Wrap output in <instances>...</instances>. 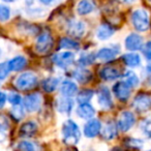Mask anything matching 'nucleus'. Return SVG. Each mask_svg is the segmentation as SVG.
<instances>
[{
  "label": "nucleus",
  "instance_id": "f257e3e1",
  "mask_svg": "<svg viewBox=\"0 0 151 151\" xmlns=\"http://www.w3.org/2000/svg\"><path fill=\"white\" fill-rule=\"evenodd\" d=\"M62 136L65 144H77L81 138V132L78 124L73 120L65 121L62 127Z\"/></svg>",
  "mask_w": 151,
  "mask_h": 151
},
{
  "label": "nucleus",
  "instance_id": "f03ea898",
  "mask_svg": "<svg viewBox=\"0 0 151 151\" xmlns=\"http://www.w3.org/2000/svg\"><path fill=\"white\" fill-rule=\"evenodd\" d=\"M37 84V77L33 73H24L15 81V86L21 91H27L34 88Z\"/></svg>",
  "mask_w": 151,
  "mask_h": 151
},
{
  "label": "nucleus",
  "instance_id": "7ed1b4c3",
  "mask_svg": "<svg viewBox=\"0 0 151 151\" xmlns=\"http://www.w3.org/2000/svg\"><path fill=\"white\" fill-rule=\"evenodd\" d=\"M132 23L134 29L144 32L149 28V16L144 9H137L132 14Z\"/></svg>",
  "mask_w": 151,
  "mask_h": 151
},
{
  "label": "nucleus",
  "instance_id": "20e7f679",
  "mask_svg": "<svg viewBox=\"0 0 151 151\" xmlns=\"http://www.w3.org/2000/svg\"><path fill=\"white\" fill-rule=\"evenodd\" d=\"M53 45H54V40H53L51 33L48 31H44L37 37L35 50L38 54H47L53 48Z\"/></svg>",
  "mask_w": 151,
  "mask_h": 151
},
{
  "label": "nucleus",
  "instance_id": "39448f33",
  "mask_svg": "<svg viewBox=\"0 0 151 151\" xmlns=\"http://www.w3.org/2000/svg\"><path fill=\"white\" fill-rule=\"evenodd\" d=\"M53 61L58 67L62 69H65L69 67L73 62H75V55L71 52H63L58 53V54L54 55L53 57Z\"/></svg>",
  "mask_w": 151,
  "mask_h": 151
},
{
  "label": "nucleus",
  "instance_id": "423d86ee",
  "mask_svg": "<svg viewBox=\"0 0 151 151\" xmlns=\"http://www.w3.org/2000/svg\"><path fill=\"white\" fill-rule=\"evenodd\" d=\"M24 109L28 112H35L38 111L42 106V96L38 93H32L28 94L23 99Z\"/></svg>",
  "mask_w": 151,
  "mask_h": 151
},
{
  "label": "nucleus",
  "instance_id": "0eeeda50",
  "mask_svg": "<svg viewBox=\"0 0 151 151\" xmlns=\"http://www.w3.org/2000/svg\"><path fill=\"white\" fill-rule=\"evenodd\" d=\"M134 122H136V118H134V113L129 111H124L119 116L117 125L121 132H127L134 126Z\"/></svg>",
  "mask_w": 151,
  "mask_h": 151
},
{
  "label": "nucleus",
  "instance_id": "6e6552de",
  "mask_svg": "<svg viewBox=\"0 0 151 151\" xmlns=\"http://www.w3.org/2000/svg\"><path fill=\"white\" fill-rule=\"evenodd\" d=\"M130 88L132 87L125 82V81H120L116 83L113 87V91L115 96L119 99L120 101H125L130 96Z\"/></svg>",
  "mask_w": 151,
  "mask_h": 151
},
{
  "label": "nucleus",
  "instance_id": "1a4fd4ad",
  "mask_svg": "<svg viewBox=\"0 0 151 151\" xmlns=\"http://www.w3.org/2000/svg\"><path fill=\"white\" fill-rule=\"evenodd\" d=\"M132 107L138 112H146L151 108V97L148 94L140 93L134 99Z\"/></svg>",
  "mask_w": 151,
  "mask_h": 151
},
{
  "label": "nucleus",
  "instance_id": "9d476101",
  "mask_svg": "<svg viewBox=\"0 0 151 151\" xmlns=\"http://www.w3.org/2000/svg\"><path fill=\"white\" fill-rule=\"evenodd\" d=\"M101 129V123L99 120L91 118L84 126V134L87 138H94L99 134Z\"/></svg>",
  "mask_w": 151,
  "mask_h": 151
},
{
  "label": "nucleus",
  "instance_id": "9b49d317",
  "mask_svg": "<svg viewBox=\"0 0 151 151\" xmlns=\"http://www.w3.org/2000/svg\"><path fill=\"white\" fill-rule=\"evenodd\" d=\"M99 104L103 109L109 110L113 107V101H112L111 93L108 87L104 86L99 90Z\"/></svg>",
  "mask_w": 151,
  "mask_h": 151
},
{
  "label": "nucleus",
  "instance_id": "f8f14e48",
  "mask_svg": "<svg viewBox=\"0 0 151 151\" xmlns=\"http://www.w3.org/2000/svg\"><path fill=\"white\" fill-rule=\"evenodd\" d=\"M86 30V25L81 21H71L67 25V33L73 37H82Z\"/></svg>",
  "mask_w": 151,
  "mask_h": 151
},
{
  "label": "nucleus",
  "instance_id": "ddd939ff",
  "mask_svg": "<svg viewBox=\"0 0 151 151\" xmlns=\"http://www.w3.org/2000/svg\"><path fill=\"white\" fill-rule=\"evenodd\" d=\"M125 48L128 51H139L143 47V37L139 34L132 33L125 38Z\"/></svg>",
  "mask_w": 151,
  "mask_h": 151
},
{
  "label": "nucleus",
  "instance_id": "4468645a",
  "mask_svg": "<svg viewBox=\"0 0 151 151\" xmlns=\"http://www.w3.org/2000/svg\"><path fill=\"white\" fill-rule=\"evenodd\" d=\"M77 115L80 118H82V119L89 120L91 118H93V116L95 115V110L88 103L80 104V106L77 108Z\"/></svg>",
  "mask_w": 151,
  "mask_h": 151
},
{
  "label": "nucleus",
  "instance_id": "2eb2a0df",
  "mask_svg": "<svg viewBox=\"0 0 151 151\" xmlns=\"http://www.w3.org/2000/svg\"><path fill=\"white\" fill-rule=\"evenodd\" d=\"M117 129H118V125L115 122H108L104 127H101V134L105 140L107 141H111L113 139L116 138L117 136Z\"/></svg>",
  "mask_w": 151,
  "mask_h": 151
},
{
  "label": "nucleus",
  "instance_id": "dca6fc26",
  "mask_svg": "<svg viewBox=\"0 0 151 151\" xmlns=\"http://www.w3.org/2000/svg\"><path fill=\"white\" fill-rule=\"evenodd\" d=\"M118 49L113 48V47H108V48H103L97 52L96 58L101 61H110L113 60L118 54Z\"/></svg>",
  "mask_w": 151,
  "mask_h": 151
},
{
  "label": "nucleus",
  "instance_id": "f3484780",
  "mask_svg": "<svg viewBox=\"0 0 151 151\" xmlns=\"http://www.w3.org/2000/svg\"><path fill=\"white\" fill-rule=\"evenodd\" d=\"M101 78L105 81H114L120 77V71L113 66H106L99 71Z\"/></svg>",
  "mask_w": 151,
  "mask_h": 151
},
{
  "label": "nucleus",
  "instance_id": "a211bd4d",
  "mask_svg": "<svg viewBox=\"0 0 151 151\" xmlns=\"http://www.w3.org/2000/svg\"><path fill=\"white\" fill-rule=\"evenodd\" d=\"M73 108V101L68 96L60 97L57 101V109L60 113L64 114H70L71 110Z\"/></svg>",
  "mask_w": 151,
  "mask_h": 151
},
{
  "label": "nucleus",
  "instance_id": "6ab92c4d",
  "mask_svg": "<svg viewBox=\"0 0 151 151\" xmlns=\"http://www.w3.org/2000/svg\"><path fill=\"white\" fill-rule=\"evenodd\" d=\"M94 9L95 2H93L92 0H81L78 3V6H77V12L81 16L88 15V14L92 13Z\"/></svg>",
  "mask_w": 151,
  "mask_h": 151
},
{
  "label": "nucleus",
  "instance_id": "aec40b11",
  "mask_svg": "<svg viewBox=\"0 0 151 151\" xmlns=\"http://www.w3.org/2000/svg\"><path fill=\"white\" fill-rule=\"evenodd\" d=\"M60 91L62 93V95L64 96H68L71 97L73 95H76V93L78 92V87L73 82L69 80H65L62 82L60 87Z\"/></svg>",
  "mask_w": 151,
  "mask_h": 151
},
{
  "label": "nucleus",
  "instance_id": "412c9836",
  "mask_svg": "<svg viewBox=\"0 0 151 151\" xmlns=\"http://www.w3.org/2000/svg\"><path fill=\"white\" fill-rule=\"evenodd\" d=\"M115 30L109 24H103L96 30V37L101 40H106L110 38L114 34Z\"/></svg>",
  "mask_w": 151,
  "mask_h": 151
},
{
  "label": "nucleus",
  "instance_id": "4be33fe9",
  "mask_svg": "<svg viewBox=\"0 0 151 151\" xmlns=\"http://www.w3.org/2000/svg\"><path fill=\"white\" fill-rule=\"evenodd\" d=\"M7 64H9V69H11V71H19L26 66L27 60H26V58L23 56H17V57H15V58L11 59V60L7 62Z\"/></svg>",
  "mask_w": 151,
  "mask_h": 151
},
{
  "label": "nucleus",
  "instance_id": "5701e85b",
  "mask_svg": "<svg viewBox=\"0 0 151 151\" xmlns=\"http://www.w3.org/2000/svg\"><path fill=\"white\" fill-rule=\"evenodd\" d=\"M73 78L78 82L85 84V83H88L92 79V73H91L90 70H88L86 68H78L76 69L75 73H73Z\"/></svg>",
  "mask_w": 151,
  "mask_h": 151
},
{
  "label": "nucleus",
  "instance_id": "b1692460",
  "mask_svg": "<svg viewBox=\"0 0 151 151\" xmlns=\"http://www.w3.org/2000/svg\"><path fill=\"white\" fill-rule=\"evenodd\" d=\"M37 132V124L33 121H28L24 123L20 128V134L22 137H32Z\"/></svg>",
  "mask_w": 151,
  "mask_h": 151
},
{
  "label": "nucleus",
  "instance_id": "393cba45",
  "mask_svg": "<svg viewBox=\"0 0 151 151\" xmlns=\"http://www.w3.org/2000/svg\"><path fill=\"white\" fill-rule=\"evenodd\" d=\"M122 61L129 67H136L140 65L141 57L137 53H126L122 56Z\"/></svg>",
  "mask_w": 151,
  "mask_h": 151
},
{
  "label": "nucleus",
  "instance_id": "a878e982",
  "mask_svg": "<svg viewBox=\"0 0 151 151\" xmlns=\"http://www.w3.org/2000/svg\"><path fill=\"white\" fill-rule=\"evenodd\" d=\"M59 80L58 78H54V77H50V78H47L46 80L42 82V87L46 92H53L54 90H56V88L59 85Z\"/></svg>",
  "mask_w": 151,
  "mask_h": 151
},
{
  "label": "nucleus",
  "instance_id": "bb28decb",
  "mask_svg": "<svg viewBox=\"0 0 151 151\" xmlns=\"http://www.w3.org/2000/svg\"><path fill=\"white\" fill-rule=\"evenodd\" d=\"M59 49H67V50H79L80 46L76 40L68 37H63L59 42Z\"/></svg>",
  "mask_w": 151,
  "mask_h": 151
},
{
  "label": "nucleus",
  "instance_id": "cd10ccee",
  "mask_svg": "<svg viewBox=\"0 0 151 151\" xmlns=\"http://www.w3.org/2000/svg\"><path fill=\"white\" fill-rule=\"evenodd\" d=\"M123 81H125V82L127 83L130 87H137L139 85V83H140L138 76H137L136 73L132 70L126 71L125 75H124V80Z\"/></svg>",
  "mask_w": 151,
  "mask_h": 151
},
{
  "label": "nucleus",
  "instance_id": "c85d7f7f",
  "mask_svg": "<svg viewBox=\"0 0 151 151\" xmlns=\"http://www.w3.org/2000/svg\"><path fill=\"white\" fill-rule=\"evenodd\" d=\"M93 91L90 89H85L82 90L78 95H77V101L79 104H84V103H89L90 99L93 97Z\"/></svg>",
  "mask_w": 151,
  "mask_h": 151
},
{
  "label": "nucleus",
  "instance_id": "c756f323",
  "mask_svg": "<svg viewBox=\"0 0 151 151\" xmlns=\"http://www.w3.org/2000/svg\"><path fill=\"white\" fill-rule=\"evenodd\" d=\"M94 59H95L94 54H92V53H89V54L85 53V54H83L82 56L79 58L78 62L81 66H87V65L92 64V63L94 62Z\"/></svg>",
  "mask_w": 151,
  "mask_h": 151
},
{
  "label": "nucleus",
  "instance_id": "7c9ffc66",
  "mask_svg": "<svg viewBox=\"0 0 151 151\" xmlns=\"http://www.w3.org/2000/svg\"><path fill=\"white\" fill-rule=\"evenodd\" d=\"M24 115H25V111H24V109L21 107V106L20 105L14 106L13 109H12V111H11V116L16 120V121H20V120L24 117Z\"/></svg>",
  "mask_w": 151,
  "mask_h": 151
},
{
  "label": "nucleus",
  "instance_id": "2f4dec72",
  "mask_svg": "<svg viewBox=\"0 0 151 151\" xmlns=\"http://www.w3.org/2000/svg\"><path fill=\"white\" fill-rule=\"evenodd\" d=\"M141 129L146 134V137L151 139V118L145 119L144 121L142 122V124H141Z\"/></svg>",
  "mask_w": 151,
  "mask_h": 151
},
{
  "label": "nucleus",
  "instance_id": "473e14b6",
  "mask_svg": "<svg viewBox=\"0 0 151 151\" xmlns=\"http://www.w3.org/2000/svg\"><path fill=\"white\" fill-rule=\"evenodd\" d=\"M9 17H11V9H9V7L5 6V5L0 6V21H7L9 19Z\"/></svg>",
  "mask_w": 151,
  "mask_h": 151
},
{
  "label": "nucleus",
  "instance_id": "72a5a7b5",
  "mask_svg": "<svg viewBox=\"0 0 151 151\" xmlns=\"http://www.w3.org/2000/svg\"><path fill=\"white\" fill-rule=\"evenodd\" d=\"M7 99H9V103L13 106L21 105V103H22V97L19 93H15V92L11 93V94L9 95V97H7Z\"/></svg>",
  "mask_w": 151,
  "mask_h": 151
},
{
  "label": "nucleus",
  "instance_id": "f704fd0d",
  "mask_svg": "<svg viewBox=\"0 0 151 151\" xmlns=\"http://www.w3.org/2000/svg\"><path fill=\"white\" fill-rule=\"evenodd\" d=\"M17 148L20 149V150H23V151H32V150L35 149V146H34L31 142L23 141V142H21L19 145H18Z\"/></svg>",
  "mask_w": 151,
  "mask_h": 151
},
{
  "label": "nucleus",
  "instance_id": "c9c22d12",
  "mask_svg": "<svg viewBox=\"0 0 151 151\" xmlns=\"http://www.w3.org/2000/svg\"><path fill=\"white\" fill-rule=\"evenodd\" d=\"M9 71H11V69H9L7 62L1 63L0 64V80H4L7 76H9Z\"/></svg>",
  "mask_w": 151,
  "mask_h": 151
},
{
  "label": "nucleus",
  "instance_id": "e433bc0d",
  "mask_svg": "<svg viewBox=\"0 0 151 151\" xmlns=\"http://www.w3.org/2000/svg\"><path fill=\"white\" fill-rule=\"evenodd\" d=\"M126 145L130 148H141L143 146V141L139 139H127L126 140Z\"/></svg>",
  "mask_w": 151,
  "mask_h": 151
},
{
  "label": "nucleus",
  "instance_id": "4c0bfd02",
  "mask_svg": "<svg viewBox=\"0 0 151 151\" xmlns=\"http://www.w3.org/2000/svg\"><path fill=\"white\" fill-rule=\"evenodd\" d=\"M142 52L146 60L151 61V42H148L147 44L143 45L142 47Z\"/></svg>",
  "mask_w": 151,
  "mask_h": 151
},
{
  "label": "nucleus",
  "instance_id": "58836bf2",
  "mask_svg": "<svg viewBox=\"0 0 151 151\" xmlns=\"http://www.w3.org/2000/svg\"><path fill=\"white\" fill-rule=\"evenodd\" d=\"M6 139V132H5V127L0 126V143Z\"/></svg>",
  "mask_w": 151,
  "mask_h": 151
},
{
  "label": "nucleus",
  "instance_id": "ea45409f",
  "mask_svg": "<svg viewBox=\"0 0 151 151\" xmlns=\"http://www.w3.org/2000/svg\"><path fill=\"white\" fill-rule=\"evenodd\" d=\"M6 101V94L4 92H0V108H2Z\"/></svg>",
  "mask_w": 151,
  "mask_h": 151
},
{
  "label": "nucleus",
  "instance_id": "a19ab883",
  "mask_svg": "<svg viewBox=\"0 0 151 151\" xmlns=\"http://www.w3.org/2000/svg\"><path fill=\"white\" fill-rule=\"evenodd\" d=\"M53 1H54V0H40V2H42V4H45V5L51 4V3H52Z\"/></svg>",
  "mask_w": 151,
  "mask_h": 151
},
{
  "label": "nucleus",
  "instance_id": "79ce46f5",
  "mask_svg": "<svg viewBox=\"0 0 151 151\" xmlns=\"http://www.w3.org/2000/svg\"><path fill=\"white\" fill-rule=\"evenodd\" d=\"M147 70H148V73H151V64L147 66Z\"/></svg>",
  "mask_w": 151,
  "mask_h": 151
},
{
  "label": "nucleus",
  "instance_id": "37998d69",
  "mask_svg": "<svg viewBox=\"0 0 151 151\" xmlns=\"http://www.w3.org/2000/svg\"><path fill=\"white\" fill-rule=\"evenodd\" d=\"M4 2H15V1H17V0H3Z\"/></svg>",
  "mask_w": 151,
  "mask_h": 151
},
{
  "label": "nucleus",
  "instance_id": "c03bdc74",
  "mask_svg": "<svg viewBox=\"0 0 151 151\" xmlns=\"http://www.w3.org/2000/svg\"><path fill=\"white\" fill-rule=\"evenodd\" d=\"M124 2H126V3H130V2H132L134 0H123Z\"/></svg>",
  "mask_w": 151,
  "mask_h": 151
},
{
  "label": "nucleus",
  "instance_id": "a18cd8bd",
  "mask_svg": "<svg viewBox=\"0 0 151 151\" xmlns=\"http://www.w3.org/2000/svg\"><path fill=\"white\" fill-rule=\"evenodd\" d=\"M0 57H1V49H0Z\"/></svg>",
  "mask_w": 151,
  "mask_h": 151
},
{
  "label": "nucleus",
  "instance_id": "49530a36",
  "mask_svg": "<svg viewBox=\"0 0 151 151\" xmlns=\"http://www.w3.org/2000/svg\"><path fill=\"white\" fill-rule=\"evenodd\" d=\"M149 1H151V0H149Z\"/></svg>",
  "mask_w": 151,
  "mask_h": 151
}]
</instances>
